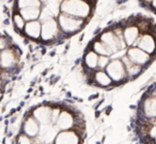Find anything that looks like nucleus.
<instances>
[{
  "instance_id": "12",
  "label": "nucleus",
  "mask_w": 156,
  "mask_h": 144,
  "mask_svg": "<svg viewBox=\"0 0 156 144\" xmlns=\"http://www.w3.org/2000/svg\"><path fill=\"white\" fill-rule=\"evenodd\" d=\"M41 130V124L37 121V118L32 115L31 111H28V114H25V118L23 121L22 128H20V132L25 133L28 137L35 139L37 138Z\"/></svg>"
},
{
  "instance_id": "11",
  "label": "nucleus",
  "mask_w": 156,
  "mask_h": 144,
  "mask_svg": "<svg viewBox=\"0 0 156 144\" xmlns=\"http://www.w3.org/2000/svg\"><path fill=\"white\" fill-rule=\"evenodd\" d=\"M61 2L62 0H48L42 7L40 22L44 23L51 18H58L61 14Z\"/></svg>"
},
{
  "instance_id": "4",
  "label": "nucleus",
  "mask_w": 156,
  "mask_h": 144,
  "mask_svg": "<svg viewBox=\"0 0 156 144\" xmlns=\"http://www.w3.org/2000/svg\"><path fill=\"white\" fill-rule=\"evenodd\" d=\"M20 56L22 51L15 44H13L10 48L1 50V69L11 73L17 72Z\"/></svg>"
},
{
  "instance_id": "21",
  "label": "nucleus",
  "mask_w": 156,
  "mask_h": 144,
  "mask_svg": "<svg viewBox=\"0 0 156 144\" xmlns=\"http://www.w3.org/2000/svg\"><path fill=\"white\" fill-rule=\"evenodd\" d=\"M18 12L24 17V19L28 23L32 22V20H40L42 9L41 8H29V9L18 10Z\"/></svg>"
},
{
  "instance_id": "3",
  "label": "nucleus",
  "mask_w": 156,
  "mask_h": 144,
  "mask_svg": "<svg viewBox=\"0 0 156 144\" xmlns=\"http://www.w3.org/2000/svg\"><path fill=\"white\" fill-rule=\"evenodd\" d=\"M61 39H66L61 32L60 26L57 18L42 23L41 42L44 44H54L55 42H61Z\"/></svg>"
},
{
  "instance_id": "9",
  "label": "nucleus",
  "mask_w": 156,
  "mask_h": 144,
  "mask_svg": "<svg viewBox=\"0 0 156 144\" xmlns=\"http://www.w3.org/2000/svg\"><path fill=\"white\" fill-rule=\"evenodd\" d=\"M126 56L129 58V60L132 61V62L144 67V69L154 61L153 56L149 54L147 52L143 51V50L140 49L139 47L127 48V54H126Z\"/></svg>"
},
{
  "instance_id": "14",
  "label": "nucleus",
  "mask_w": 156,
  "mask_h": 144,
  "mask_svg": "<svg viewBox=\"0 0 156 144\" xmlns=\"http://www.w3.org/2000/svg\"><path fill=\"white\" fill-rule=\"evenodd\" d=\"M59 131L60 130L58 129V127L54 124L41 125V130L35 139L41 144H54Z\"/></svg>"
},
{
  "instance_id": "23",
  "label": "nucleus",
  "mask_w": 156,
  "mask_h": 144,
  "mask_svg": "<svg viewBox=\"0 0 156 144\" xmlns=\"http://www.w3.org/2000/svg\"><path fill=\"white\" fill-rule=\"evenodd\" d=\"M12 23H13L14 30H15L16 32L20 33V34L24 32V29H25V27H26L27 22L24 19V17L20 15L18 11L13 12V15H12Z\"/></svg>"
},
{
  "instance_id": "28",
  "label": "nucleus",
  "mask_w": 156,
  "mask_h": 144,
  "mask_svg": "<svg viewBox=\"0 0 156 144\" xmlns=\"http://www.w3.org/2000/svg\"><path fill=\"white\" fill-rule=\"evenodd\" d=\"M151 8L153 9V11H155V12H156V0H153V1H152Z\"/></svg>"
},
{
  "instance_id": "26",
  "label": "nucleus",
  "mask_w": 156,
  "mask_h": 144,
  "mask_svg": "<svg viewBox=\"0 0 156 144\" xmlns=\"http://www.w3.org/2000/svg\"><path fill=\"white\" fill-rule=\"evenodd\" d=\"M110 62H111L110 56H100V60H98V69L105 71Z\"/></svg>"
},
{
  "instance_id": "7",
  "label": "nucleus",
  "mask_w": 156,
  "mask_h": 144,
  "mask_svg": "<svg viewBox=\"0 0 156 144\" xmlns=\"http://www.w3.org/2000/svg\"><path fill=\"white\" fill-rule=\"evenodd\" d=\"M138 115L137 118L144 116L147 120H154L156 118V97L150 94H145L139 104Z\"/></svg>"
},
{
  "instance_id": "24",
  "label": "nucleus",
  "mask_w": 156,
  "mask_h": 144,
  "mask_svg": "<svg viewBox=\"0 0 156 144\" xmlns=\"http://www.w3.org/2000/svg\"><path fill=\"white\" fill-rule=\"evenodd\" d=\"M88 48H90V49H92L93 51H95L98 56H111L109 50L107 49V47L104 45V43L101 42L98 39L91 42V44H90Z\"/></svg>"
},
{
  "instance_id": "5",
  "label": "nucleus",
  "mask_w": 156,
  "mask_h": 144,
  "mask_svg": "<svg viewBox=\"0 0 156 144\" xmlns=\"http://www.w3.org/2000/svg\"><path fill=\"white\" fill-rule=\"evenodd\" d=\"M105 71L109 75V77L112 79L115 86H119L120 84L127 83L129 81L126 67L122 60H111V62L109 63Z\"/></svg>"
},
{
  "instance_id": "16",
  "label": "nucleus",
  "mask_w": 156,
  "mask_h": 144,
  "mask_svg": "<svg viewBox=\"0 0 156 144\" xmlns=\"http://www.w3.org/2000/svg\"><path fill=\"white\" fill-rule=\"evenodd\" d=\"M23 34L32 41H41L42 34V23L40 20H32L26 24Z\"/></svg>"
},
{
  "instance_id": "1",
  "label": "nucleus",
  "mask_w": 156,
  "mask_h": 144,
  "mask_svg": "<svg viewBox=\"0 0 156 144\" xmlns=\"http://www.w3.org/2000/svg\"><path fill=\"white\" fill-rule=\"evenodd\" d=\"M93 5L83 0H62L61 13H65L88 22L93 13Z\"/></svg>"
},
{
  "instance_id": "22",
  "label": "nucleus",
  "mask_w": 156,
  "mask_h": 144,
  "mask_svg": "<svg viewBox=\"0 0 156 144\" xmlns=\"http://www.w3.org/2000/svg\"><path fill=\"white\" fill-rule=\"evenodd\" d=\"M43 3L40 0H15V9L14 11L23 9H29V8H41Z\"/></svg>"
},
{
  "instance_id": "6",
  "label": "nucleus",
  "mask_w": 156,
  "mask_h": 144,
  "mask_svg": "<svg viewBox=\"0 0 156 144\" xmlns=\"http://www.w3.org/2000/svg\"><path fill=\"white\" fill-rule=\"evenodd\" d=\"M101 42L104 43V45L107 47V49L109 50L110 54L112 56L113 54L118 52L119 50L122 49H126L127 48V45H126L125 41H122L120 40L119 37L115 35V33L112 31L111 28H108L106 30L102 31L101 34L98 35V37Z\"/></svg>"
},
{
  "instance_id": "8",
  "label": "nucleus",
  "mask_w": 156,
  "mask_h": 144,
  "mask_svg": "<svg viewBox=\"0 0 156 144\" xmlns=\"http://www.w3.org/2000/svg\"><path fill=\"white\" fill-rule=\"evenodd\" d=\"M76 123H77V118H76V111L71 110L69 107H65L62 109L59 118L56 123V126L60 131L62 130H71V129H75Z\"/></svg>"
},
{
  "instance_id": "2",
  "label": "nucleus",
  "mask_w": 156,
  "mask_h": 144,
  "mask_svg": "<svg viewBox=\"0 0 156 144\" xmlns=\"http://www.w3.org/2000/svg\"><path fill=\"white\" fill-rule=\"evenodd\" d=\"M57 19H58L61 32L65 37H73V35L79 33L88 23L85 19L74 17V16L67 15L65 13H61Z\"/></svg>"
},
{
  "instance_id": "25",
  "label": "nucleus",
  "mask_w": 156,
  "mask_h": 144,
  "mask_svg": "<svg viewBox=\"0 0 156 144\" xmlns=\"http://www.w3.org/2000/svg\"><path fill=\"white\" fill-rule=\"evenodd\" d=\"M16 144H34L32 141V138L28 137L27 135L23 132H20L15 138Z\"/></svg>"
},
{
  "instance_id": "15",
  "label": "nucleus",
  "mask_w": 156,
  "mask_h": 144,
  "mask_svg": "<svg viewBox=\"0 0 156 144\" xmlns=\"http://www.w3.org/2000/svg\"><path fill=\"white\" fill-rule=\"evenodd\" d=\"M133 47H139L151 56L156 57V37H154L151 33L141 34V37Z\"/></svg>"
},
{
  "instance_id": "13",
  "label": "nucleus",
  "mask_w": 156,
  "mask_h": 144,
  "mask_svg": "<svg viewBox=\"0 0 156 144\" xmlns=\"http://www.w3.org/2000/svg\"><path fill=\"white\" fill-rule=\"evenodd\" d=\"M85 138L76 129L59 131L54 144H83Z\"/></svg>"
},
{
  "instance_id": "19",
  "label": "nucleus",
  "mask_w": 156,
  "mask_h": 144,
  "mask_svg": "<svg viewBox=\"0 0 156 144\" xmlns=\"http://www.w3.org/2000/svg\"><path fill=\"white\" fill-rule=\"evenodd\" d=\"M123 37H124V41H125L127 47L128 48L133 47V46H135L136 42L139 40V37H141L140 29H139L136 25L124 27Z\"/></svg>"
},
{
  "instance_id": "18",
  "label": "nucleus",
  "mask_w": 156,
  "mask_h": 144,
  "mask_svg": "<svg viewBox=\"0 0 156 144\" xmlns=\"http://www.w3.org/2000/svg\"><path fill=\"white\" fill-rule=\"evenodd\" d=\"M98 60H100V56L93 51L90 48H87L85 51L83 58V69H89V71L95 72L98 69Z\"/></svg>"
},
{
  "instance_id": "30",
  "label": "nucleus",
  "mask_w": 156,
  "mask_h": 144,
  "mask_svg": "<svg viewBox=\"0 0 156 144\" xmlns=\"http://www.w3.org/2000/svg\"><path fill=\"white\" fill-rule=\"evenodd\" d=\"M40 1H41V2H42V3H43V5H44V3H46V2H47L48 0H40Z\"/></svg>"
},
{
  "instance_id": "20",
  "label": "nucleus",
  "mask_w": 156,
  "mask_h": 144,
  "mask_svg": "<svg viewBox=\"0 0 156 144\" xmlns=\"http://www.w3.org/2000/svg\"><path fill=\"white\" fill-rule=\"evenodd\" d=\"M121 60L123 61L124 65H125V67H126V72H127V76H128V78H129V81L137 79V78L144 72V67L140 66V65H138V64H135L134 62H132V61L129 60V58H128L127 56H124Z\"/></svg>"
},
{
  "instance_id": "17",
  "label": "nucleus",
  "mask_w": 156,
  "mask_h": 144,
  "mask_svg": "<svg viewBox=\"0 0 156 144\" xmlns=\"http://www.w3.org/2000/svg\"><path fill=\"white\" fill-rule=\"evenodd\" d=\"M93 86H100V88L106 89V90H111L115 86L112 79L109 77V75L106 73V71H98L94 72L93 74Z\"/></svg>"
},
{
  "instance_id": "10",
  "label": "nucleus",
  "mask_w": 156,
  "mask_h": 144,
  "mask_svg": "<svg viewBox=\"0 0 156 144\" xmlns=\"http://www.w3.org/2000/svg\"><path fill=\"white\" fill-rule=\"evenodd\" d=\"M30 111L41 125L51 124L52 103L40 104V105L33 107Z\"/></svg>"
},
{
  "instance_id": "27",
  "label": "nucleus",
  "mask_w": 156,
  "mask_h": 144,
  "mask_svg": "<svg viewBox=\"0 0 156 144\" xmlns=\"http://www.w3.org/2000/svg\"><path fill=\"white\" fill-rule=\"evenodd\" d=\"M0 44H1V50H5V49H7V48L11 47L14 43L12 42V39L9 35L3 33L2 37H1V42H0Z\"/></svg>"
},
{
  "instance_id": "29",
  "label": "nucleus",
  "mask_w": 156,
  "mask_h": 144,
  "mask_svg": "<svg viewBox=\"0 0 156 144\" xmlns=\"http://www.w3.org/2000/svg\"><path fill=\"white\" fill-rule=\"evenodd\" d=\"M106 110H107V111H106V114H107V115H109V114H110V111L112 110V106H109V107H107V108H106Z\"/></svg>"
}]
</instances>
